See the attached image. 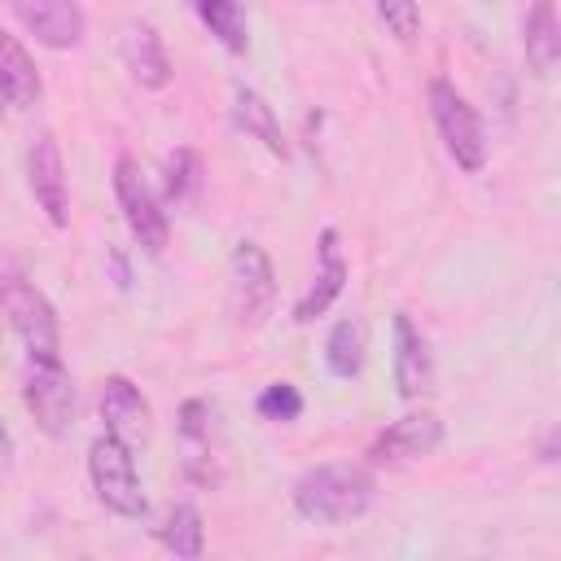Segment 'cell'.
Here are the masks:
<instances>
[{
  "label": "cell",
  "instance_id": "obj_1",
  "mask_svg": "<svg viewBox=\"0 0 561 561\" xmlns=\"http://www.w3.org/2000/svg\"><path fill=\"white\" fill-rule=\"evenodd\" d=\"M368 504H373V473L364 465H351V460L316 465L294 482V508L307 522L342 526V522L364 517Z\"/></svg>",
  "mask_w": 561,
  "mask_h": 561
},
{
  "label": "cell",
  "instance_id": "obj_2",
  "mask_svg": "<svg viewBox=\"0 0 561 561\" xmlns=\"http://www.w3.org/2000/svg\"><path fill=\"white\" fill-rule=\"evenodd\" d=\"M430 114L438 123V136L447 145V153L456 158V167L465 171H482L486 167V131L478 110L456 92L451 79H434L430 83Z\"/></svg>",
  "mask_w": 561,
  "mask_h": 561
},
{
  "label": "cell",
  "instance_id": "obj_3",
  "mask_svg": "<svg viewBox=\"0 0 561 561\" xmlns=\"http://www.w3.org/2000/svg\"><path fill=\"white\" fill-rule=\"evenodd\" d=\"M276 302V272L263 245L241 241L228 259V307L241 329H259Z\"/></svg>",
  "mask_w": 561,
  "mask_h": 561
},
{
  "label": "cell",
  "instance_id": "obj_4",
  "mask_svg": "<svg viewBox=\"0 0 561 561\" xmlns=\"http://www.w3.org/2000/svg\"><path fill=\"white\" fill-rule=\"evenodd\" d=\"M88 473H92V486H96V500L118 513V517H145V491H140V478H136V460H131V447H123L114 434H101L92 438L88 447Z\"/></svg>",
  "mask_w": 561,
  "mask_h": 561
},
{
  "label": "cell",
  "instance_id": "obj_5",
  "mask_svg": "<svg viewBox=\"0 0 561 561\" xmlns=\"http://www.w3.org/2000/svg\"><path fill=\"white\" fill-rule=\"evenodd\" d=\"M0 311L9 316L13 333L22 337V346L31 351V359H61V337H57V316L53 302L22 276L4 272L0 276Z\"/></svg>",
  "mask_w": 561,
  "mask_h": 561
},
{
  "label": "cell",
  "instance_id": "obj_6",
  "mask_svg": "<svg viewBox=\"0 0 561 561\" xmlns=\"http://www.w3.org/2000/svg\"><path fill=\"white\" fill-rule=\"evenodd\" d=\"M22 399L35 416V425L53 438L70 434L75 425V386L61 368V359H31L22 377Z\"/></svg>",
  "mask_w": 561,
  "mask_h": 561
},
{
  "label": "cell",
  "instance_id": "obj_7",
  "mask_svg": "<svg viewBox=\"0 0 561 561\" xmlns=\"http://www.w3.org/2000/svg\"><path fill=\"white\" fill-rule=\"evenodd\" d=\"M114 193H118V206H123V219H127L131 237L149 254H162V245H167V210L158 206L149 180L140 175L136 158H127V153L114 162Z\"/></svg>",
  "mask_w": 561,
  "mask_h": 561
},
{
  "label": "cell",
  "instance_id": "obj_8",
  "mask_svg": "<svg viewBox=\"0 0 561 561\" xmlns=\"http://www.w3.org/2000/svg\"><path fill=\"white\" fill-rule=\"evenodd\" d=\"M26 184L39 202V210L48 215L53 228L70 224V188H66V167H61V149L48 131H39L26 149Z\"/></svg>",
  "mask_w": 561,
  "mask_h": 561
},
{
  "label": "cell",
  "instance_id": "obj_9",
  "mask_svg": "<svg viewBox=\"0 0 561 561\" xmlns=\"http://www.w3.org/2000/svg\"><path fill=\"white\" fill-rule=\"evenodd\" d=\"M438 447H443V421L434 412H408L373 438L368 460L373 465H408V460H421Z\"/></svg>",
  "mask_w": 561,
  "mask_h": 561
},
{
  "label": "cell",
  "instance_id": "obj_10",
  "mask_svg": "<svg viewBox=\"0 0 561 561\" xmlns=\"http://www.w3.org/2000/svg\"><path fill=\"white\" fill-rule=\"evenodd\" d=\"M101 416H105V434H114L123 447H145L153 434V408L140 394V386H131L127 377H105Z\"/></svg>",
  "mask_w": 561,
  "mask_h": 561
},
{
  "label": "cell",
  "instance_id": "obj_11",
  "mask_svg": "<svg viewBox=\"0 0 561 561\" xmlns=\"http://www.w3.org/2000/svg\"><path fill=\"white\" fill-rule=\"evenodd\" d=\"M4 4L44 48H75L83 39L79 0H4Z\"/></svg>",
  "mask_w": 561,
  "mask_h": 561
},
{
  "label": "cell",
  "instance_id": "obj_12",
  "mask_svg": "<svg viewBox=\"0 0 561 561\" xmlns=\"http://www.w3.org/2000/svg\"><path fill=\"white\" fill-rule=\"evenodd\" d=\"M118 57H123V66L131 70V79L140 88H167L171 83V57L162 48V35L149 22H140V18L123 22V31H118Z\"/></svg>",
  "mask_w": 561,
  "mask_h": 561
},
{
  "label": "cell",
  "instance_id": "obj_13",
  "mask_svg": "<svg viewBox=\"0 0 561 561\" xmlns=\"http://www.w3.org/2000/svg\"><path fill=\"white\" fill-rule=\"evenodd\" d=\"M342 285H346V259H342L337 232L324 228V232H320V245H316V280H311L307 294L294 302V320H298V324H311L316 316H324L329 302L342 294Z\"/></svg>",
  "mask_w": 561,
  "mask_h": 561
},
{
  "label": "cell",
  "instance_id": "obj_14",
  "mask_svg": "<svg viewBox=\"0 0 561 561\" xmlns=\"http://www.w3.org/2000/svg\"><path fill=\"white\" fill-rule=\"evenodd\" d=\"M394 386L403 399H425L434 390V359L421 329L399 311L394 316Z\"/></svg>",
  "mask_w": 561,
  "mask_h": 561
},
{
  "label": "cell",
  "instance_id": "obj_15",
  "mask_svg": "<svg viewBox=\"0 0 561 561\" xmlns=\"http://www.w3.org/2000/svg\"><path fill=\"white\" fill-rule=\"evenodd\" d=\"M219 408L210 399H188L180 408V438H184V469L197 482H215V434H219Z\"/></svg>",
  "mask_w": 561,
  "mask_h": 561
},
{
  "label": "cell",
  "instance_id": "obj_16",
  "mask_svg": "<svg viewBox=\"0 0 561 561\" xmlns=\"http://www.w3.org/2000/svg\"><path fill=\"white\" fill-rule=\"evenodd\" d=\"M522 48L535 75H548L561 57V22H557V0H535L526 22H522Z\"/></svg>",
  "mask_w": 561,
  "mask_h": 561
},
{
  "label": "cell",
  "instance_id": "obj_17",
  "mask_svg": "<svg viewBox=\"0 0 561 561\" xmlns=\"http://www.w3.org/2000/svg\"><path fill=\"white\" fill-rule=\"evenodd\" d=\"M232 118H237V127L245 131V136H254L267 153H276V158H285L289 153V145H285V136H280V123H276V114H272V105L254 92V88H245V83H237V96H232Z\"/></svg>",
  "mask_w": 561,
  "mask_h": 561
},
{
  "label": "cell",
  "instance_id": "obj_18",
  "mask_svg": "<svg viewBox=\"0 0 561 561\" xmlns=\"http://www.w3.org/2000/svg\"><path fill=\"white\" fill-rule=\"evenodd\" d=\"M0 92L13 105H35L39 101V70H35L31 53L9 31H0Z\"/></svg>",
  "mask_w": 561,
  "mask_h": 561
},
{
  "label": "cell",
  "instance_id": "obj_19",
  "mask_svg": "<svg viewBox=\"0 0 561 561\" xmlns=\"http://www.w3.org/2000/svg\"><path fill=\"white\" fill-rule=\"evenodd\" d=\"M364 351H368L364 324H359L355 316H346V320H337V324L329 329L324 364H329V373H333V377L351 381V377H359V368H364Z\"/></svg>",
  "mask_w": 561,
  "mask_h": 561
},
{
  "label": "cell",
  "instance_id": "obj_20",
  "mask_svg": "<svg viewBox=\"0 0 561 561\" xmlns=\"http://www.w3.org/2000/svg\"><path fill=\"white\" fill-rule=\"evenodd\" d=\"M197 4V18L210 26V35L232 48V53H245L250 44V31H245V0H193Z\"/></svg>",
  "mask_w": 561,
  "mask_h": 561
},
{
  "label": "cell",
  "instance_id": "obj_21",
  "mask_svg": "<svg viewBox=\"0 0 561 561\" xmlns=\"http://www.w3.org/2000/svg\"><path fill=\"white\" fill-rule=\"evenodd\" d=\"M162 543L175 552V557H202V513L193 504H175L167 513V526H162Z\"/></svg>",
  "mask_w": 561,
  "mask_h": 561
},
{
  "label": "cell",
  "instance_id": "obj_22",
  "mask_svg": "<svg viewBox=\"0 0 561 561\" xmlns=\"http://www.w3.org/2000/svg\"><path fill=\"white\" fill-rule=\"evenodd\" d=\"M197 184H202V162H197V153H193V149H175V153L167 158V197H171V202H193Z\"/></svg>",
  "mask_w": 561,
  "mask_h": 561
},
{
  "label": "cell",
  "instance_id": "obj_23",
  "mask_svg": "<svg viewBox=\"0 0 561 561\" xmlns=\"http://www.w3.org/2000/svg\"><path fill=\"white\" fill-rule=\"evenodd\" d=\"M377 13H381V22L390 26V35L399 44H412L421 35V9H416V0H377Z\"/></svg>",
  "mask_w": 561,
  "mask_h": 561
},
{
  "label": "cell",
  "instance_id": "obj_24",
  "mask_svg": "<svg viewBox=\"0 0 561 561\" xmlns=\"http://www.w3.org/2000/svg\"><path fill=\"white\" fill-rule=\"evenodd\" d=\"M259 412L267 421H298L302 416V394L289 386V381H272L263 394H259Z\"/></svg>",
  "mask_w": 561,
  "mask_h": 561
},
{
  "label": "cell",
  "instance_id": "obj_25",
  "mask_svg": "<svg viewBox=\"0 0 561 561\" xmlns=\"http://www.w3.org/2000/svg\"><path fill=\"white\" fill-rule=\"evenodd\" d=\"M9 456H13V438H9V430L0 421V460H9Z\"/></svg>",
  "mask_w": 561,
  "mask_h": 561
}]
</instances>
